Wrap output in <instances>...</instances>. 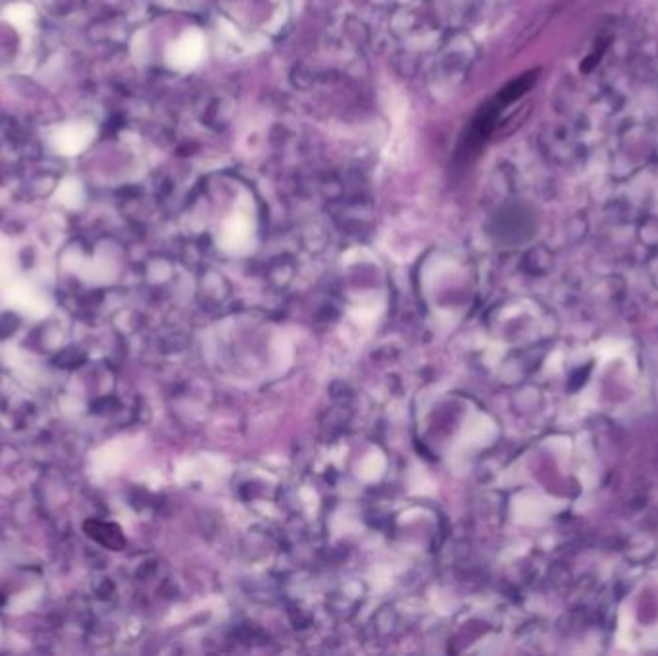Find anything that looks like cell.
<instances>
[{
  "label": "cell",
  "mask_w": 658,
  "mask_h": 656,
  "mask_svg": "<svg viewBox=\"0 0 658 656\" xmlns=\"http://www.w3.org/2000/svg\"><path fill=\"white\" fill-rule=\"evenodd\" d=\"M204 47H207V43H204L202 33L197 29H191V31H185L175 45H172L170 53H168V60L177 70H191L204 56V50H207Z\"/></svg>",
  "instance_id": "6da1fadb"
}]
</instances>
